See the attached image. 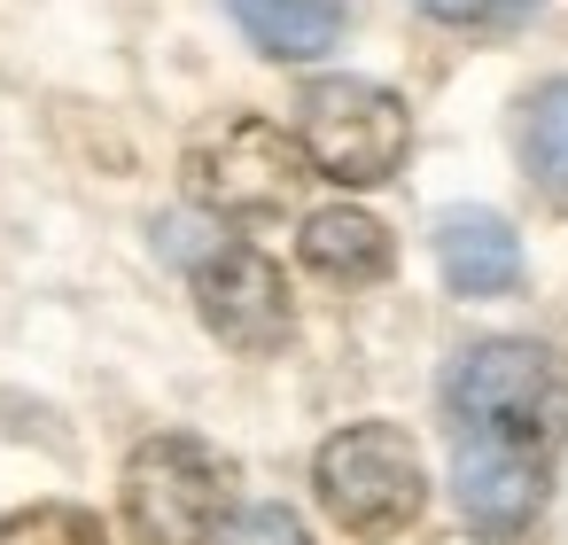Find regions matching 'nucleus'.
<instances>
[{
    "label": "nucleus",
    "mask_w": 568,
    "mask_h": 545,
    "mask_svg": "<svg viewBox=\"0 0 568 545\" xmlns=\"http://www.w3.org/2000/svg\"><path fill=\"white\" fill-rule=\"evenodd\" d=\"M444 421H452V491L467 529L521 537L545 514L552 460L568 444V374L545 343L490 335L452 359L444 374Z\"/></svg>",
    "instance_id": "obj_1"
},
{
    "label": "nucleus",
    "mask_w": 568,
    "mask_h": 545,
    "mask_svg": "<svg viewBox=\"0 0 568 545\" xmlns=\"http://www.w3.org/2000/svg\"><path fill=\"white\" fill-rule=\"evenodd\" d=\"M234 522V467L203 436H149L125 460L133 545H219Z\"/></svg>",
    "instance_id": "obj_2"
},
{
    "label": "nucleus",
    "mask_w": 568,
    "mask_h": 545,
    "mask_svg": "<svg viewBox=\"0 0 568 545\" xmlns=\"http://www.w3.org/2000/svg\"><path fill=\"white\" fill-rule=\"evenodd\" d=\"M312 483H320V506L351 529V537H397L420 506H428V475H420V452L405 428L389 421H351L320 444L312 460Z\"/></svg>",
    "instance_id": "obj_3"
},
{
    "label": "nucleus",
    "mask_w": 568,
    "mask_h": 545,
    "mask_svg": "<svg viewBox=\"0 0 568 545\" xmlns=\"http://www.w3.org/2000/svg\"><path fill=\"white\" fill-rule=\"evenodd\" d=\"M296 125H304V157L320 180H343V188H382L397 164H405V141H413V118L389 87L374 79H312L296 94Z\"/></svg>",
    "instance_id": "obj_4"
},
{
    "label": "nucleus",
    "mask_w": 568,
    "mask_h": 545,
    "mask_svg": "<svg viewBox=\"0 0 568 545\" xmlns=\"http://www.w3.org/2000/svg\"><path fill=\"white\" fill-rule=\"evenodd\" d=\"M304 180H312L304 141H288L265 118H219L187 149V195L226 219H273L304 195Z\"/></svg>",
    "instance_id": "obj_5"
},
{
    "label": "nucleus",
    "mask_w": 568,
    "mask_h": 545,
    "mask_svg": "<svg viewBox=\"0 0 568 545\" xmlns=\"http://www.w3.org/2000/svg\"><path fill=\"white\" fill-rule=\"evenodd\" d=\"M195 312H203V327H211L219 343H234V351H250V359H257V351H281L288 327H296L281 265H273L265 250H250V242H219V250L195 265Z\"/></svg>",
    "instance_id": "obj_6"
},
{
    "label": "nucleus",
    "mask_w": 568,
    "mask_h": 545,
    "mask_svg": "<svg viewBox=\"0 0 568 545\" xmlns=\"http://www.w3.org/2000/svg\"><path fill=\"white\" fill-rule=\"evenodd\" d=\"M436 265L459 296H514L521 289V242L498 211H444L436 219Z\"/></svg>",
    "instance_id": "obj_7"
},
{
    "label": "nucleus",
    "mask_w": 568,
    "mask_h": 545,
    "mask_svg": "<svg viewBox=\"0 0 568 545\" xmlns=\"http://www.w3.org/2000/svg\"><path fill=\"white\" fill-rule=\"evenodd\" d=\"M296 258H304L320 281L358 289V281H382V273L397 265V242H389V226H382V219H366V211L335 203V211H312V219H304Z\"/></svg>",
    "instance_id": "obj_8"
},
{
    "label": "nucleus",
    "mask_w": 568,
    "mask_h": 545,
    "mask_svg": "<svg viewBox=\"0 0 568 545\" xmlns=\"http://www.w3.org/2000/svg\"><path fill=\"white\" fill-rule=\"evenodd\" d=\"M226 17L273 63H312L343 40V0H226Z\"/></svg>",
    "instance_id": "obj_9"
},
{
    "label": "nucleus",
    "mask_w": 568,
    "mask_h": 545,
    "mask_svg": "<svg viewBox=\"0 0 568 545\" xmlns=\"http://www.w3.org/2000/svg\"><path fill=\"white\" fill-rule=\"evenodd\" d=\"M521 164L552 203H568V79H545L521 102Z\"/></svg>",
    "instance_id": "obj_10"
},
{
    "label": "nucleus",
    "mask_w": 568,
    "mask_h": 545,
    "mask_svg": "<svg viewBox=\"0 0 568 545\" xmlns=\"http://www.w3.org/2000/svg\"><path fill=\"white\" fill-rule=\"evenodd\" d=\"M0 545H110V529L87 506H24L0 522Z\"/></svg>",
    "instance_id": "obj_11"
},
{
    "label": "nucleus",
    "mask_w": 568,
    "mask_h": 545,
    "mask_svg": "<svg viewBox=\"0 0 568 545\" xmlns=\"http://www.w3.org/2000/svg\"><path fill=\"white\" fill-rule=\"evenodd\" d=\"M219 545H312V529L288 514V506H250V514H234L226 522V537Z\"/></svg>",
    "instance_id": "obj_12"
},
{
    "label": "nucleus",
    "mask_w": 568,
    "mask_h": 545,
    "mask_svg": "<svg viewBox=\"0 0 568 545\" xmlns=\"http://www.w3.org/2000/svg\"><path fill=\"white\" fill-rule=\"evenodd\" d=\"M420 9L444 17V24H506V17L537 9V0H420Z\"/></svg>",
    "instance_id": "obj_13"
}]
</instances>
